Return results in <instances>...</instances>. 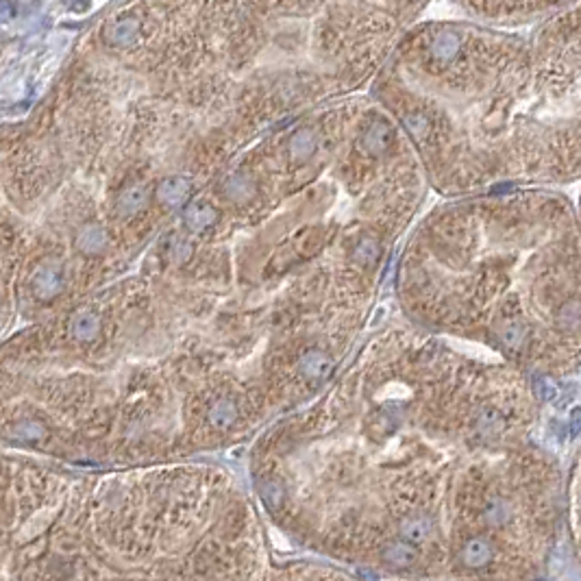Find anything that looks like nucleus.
Returning <instances> with one entry per match:
<instances>
[{
	"label": "nucleus",
	"mask_w": 581,
	"mask_h": 581,
	"mask_svg": "<svg viewBox=\"0 0 581 581\" xmlns=\"http://www.w3.org/2000/svg\"><path fill=\"white\" fill-rule=\"evenodd\" d=\"M399 535L401 540L409 542V545H423L433 535V521L429 514H411L405 516L401 525H399Z\"/></svg>",
	"instance_id": "nucleus-1"
},
{
	"label": "nucleus",
	"mask_w": 581,
	"mask_h": 581,
	"mask_svg": "<svg viewBox=\"0 0 581 581\" xmlns=\"http://www.w3.org/2000/svg\"><path fill=\"white\" fill-rule=\"evenodd\" d=\"M494 557V547L488 538H470L464 542L460 551V562L466 568H484L492 562Z\"/></svg>",
	"instance_id": "nucleus-2"
},
{
	"label": "nucleus",
	"mask_w": 581,
	"mask_h": 581,
	"mask_svg": "<svg viewBox=\"0 0 581 581\" xmlns=\"http://www.w3.org/2000/svg\"><path fill=\"white\" fill-rule=\"evenodd\" d=\"M381 559L383 564L392 568H409L418 562V551L416 547L405 540H394L381 549Z\"/></svg>",
	"instance_id": "nucleus-3"
},
{
	"label": "nucleus",
	"mask_w": 581,
	"mask_h": 581,
	"mask_svg": "<svg viewBox=\"0 0 581 581\" xmlns=\"http://www.w3.org/2000/svg\"><path fill=\"white\" fill-rule=\"evenodd\" d=\"M390 142H392V131L390 127L383 122V120H375L368 124V129L364 131L362 135V144L364 149L370 153V155H381L390 149Z\"/></svg>",
	"instance_id": "nucleus-4"
},
{
	"label": "nucleus",
	"mask_w": 581,
	"mask_h": 581,
	"mask_svg": "<svg viewBox=\"0 0 581 581\" xmlns=\"http://www.w3.org/2000/svg\"><path fill=\"white\" fill-rule=\"evenodd\" d=\"M505 429V418L494 407H484L474 418V433L481 440H492Z\"/></svg>",
	"instance_id": "nucleus-5"
},
{
	"label": "nucleus",
	"mask_w": 581,
	"mask_h": 581,
	"mask_svg": "<svg viewBox=\"0 0 581 581\" xmlns=\"http://www.w3.org/2000/svg\"><path fill=\"white\" fill-rule=\"evenodd\" d=\"M334 370V362L322 350H309L301 360V372L309 379H327Z\"/></svg>",
	"instance_id": "nucleus-6"
},
{
	"label": "nucleus",
	"mask_w": 581,
	"mask_h": 581,
	"mask_svg": "<svg viewBox=\"0 0 581 581\" xmlns=\"http://www.w3.org/2000/svg\"><path fill=\"white\" fill-rule=\"evenodd\" d=\"M484 521L494 529L505 527L512 521V505L505 499H501V496H494L484 507Z\"/></svg>",
	"instance_id": "nucleus-7"
},
{
	"label": "nucleus",
	"mask_w": 581,
	"mask_h": 581,
	"mask_svg": "<svg viewBox=\"0 0 581 581\" xmlns=\"http://www.w3.org/2000/svg\"><path fill=\"white\" fill-rule=\"evenodd\" d=\"M379 257H381V244L377 242V238H372V235H364L355 244V248H353V259L364 268L372 266Z\"/></svg>",
	"instance_id": "nucleus-8"
},
{
	"label": "nucleus",
	"mask_w": 581,
	"mask_h": 581,
	"mask_svg": "<svg viewBox=\"0 0 581 581\" xmlns=\"http://www.w3.org/2000/svg\"><path fill=\"white\" fill-rule=\"evenodd\" d=\"M460 53V37L458 35H453V33H442L433 39V44H431V57L435 61H451L455 55Z\"/></svg>",
	"instance_id": "nucleus-9"
},
{
	"label": "nucleus",
	"mask_w": 581,
	"mask_h": 581,
	"mask_svg": "<svg viewBox=\"0 0 581 581\" xmlns=\"http://www.w3.org/2000/svg\"><path fill=\"white\" fill-rule=\"evenodd\" d=\"M188 192H190V183L177 177V179H168L161 183L159 198L165 205H181L185 198H188Z\"/></svg>",
	"instance_id": "nucleus-10"
},
{
	"label": "nucleus",
	"mask_w": 581,
	"mask_h": 581,
	"mask_svg": "<svg viewBox=\"0 0 581 581\" xmlns=\"http://www.w3.org/2000/svg\"><path fill=\"white\" fill-rule=\"evenodd\" d=\"M555 322H557V327L562 329V331H570V334L579 331L581 329V301L573 299V301L564 303L562 307H559V311H557Z\"/></svg>",
	"instance_id": "nucleus-11"
},
{
	"label": "nucleus",
	"mask_w": 581,
	"mask_h": 581,
	"mask_svg": "<svg viewBox=\"0 0 581 581\" xmlns=\"http://www.w3.org/2000/svg\"><path fill=\"white\" fill-rule=\"evenodd\" d=\"M496 334H499V340L505 348L510 350H518L523 344H525V338H527V329L521 324V322H514V320H507L503 322L499 329H496Z\"/></svg>",
	"instance_id": "nucleus-12"
},
{
	"label": "nucleus",
	"mask_w": 581,
	"mask_h": 581,
	"mask_svg": "<svg viewBox=\"0 0 581 581\" xmlns=\"http://www.w3.org/2000/svg\"><path fill=\"white\" fill-rule=\"evenodd\" d=\"M314 151H316V139L309 131L296 133V137L292 139V144H289V153H292V157H296V159H307Z\"/></svg>",
	"instance_id": "nucleus-13"
},
{
	"label": "nucleus",
	"mask_w": 581,
	"mask_h": 581,
	"mask_svg": "<svg viewBox=\"0 0 581 581\" xmlns=\"http://www.w3.org/2000/svg\"><path fill=\"white\" fill-rule=\"evenodd\" d=\"M214 210H212V205H203V203H194L188 214H185V218H188V222L192 226H196V229H203V226H210L212 218H214Z\"/></svg>",
	"instance_id": "nucleus-14"
},
{
	"label": "nucleus",
	"mask_w": 581,
	"mask_h": 581,
	"mask_svg": "<svg viewBox=\"0 0 581 581\" xmlns=\"http://www.w3.org/2000/svg\"><path fill=\"white\" fill-rule=\"evenodd\" d=\"M533 394H535V399L538 401H542V403H551L555 397H557V385L551 377H535L533 379Z\"/></svg>",
	"instance_id": "nucleus-15"
},
{
	"label": "nucleus",
	"mask_w": 581,
	"mask_h": 581,
	"mask_svg": "<svg viewBox=\"0 0 581 581\" xmlns=\"http://www.w3.org/2000/svg\"><path fill=\"white\" fill-rule=\"evenodd\" d=\"M405 127L411 131L413 137H425L429 131V122L423 114H409L405 116Z\"/></svg>",
	"instance_id": "nucleus-16"
},
{
	"label": "nucleus",
	"mask_w": 581,
	"mask_h": 581,
	"mask_svg": "<svg viewBox=\"0 0 581 581\" xmlns=\"http://www.w3.org/2000/svg\"><path fill=\"white\" fill-rule=\"evenodd\" d=\"M579 433H581V407L573 409V413H570V435L577 438Z\"/></svg>",
	"instance_id": "nucleus-17"
},
{
	"label": "nucleus",
	"mask_w": 581,
	"mask_h": 581,
	"mask_svg": "<svg viewBox=\"0 0 581 581\" xmlns=\"http://www.w3.org/2000/svg\"><path fill=\"white\" fill-rule=\"evenodd\" d=\"M13 18V7L7 0H0V22H5V20H11Z\"/></svg>",
	"instance_id": "nucleus-18"
}]
</instances>
